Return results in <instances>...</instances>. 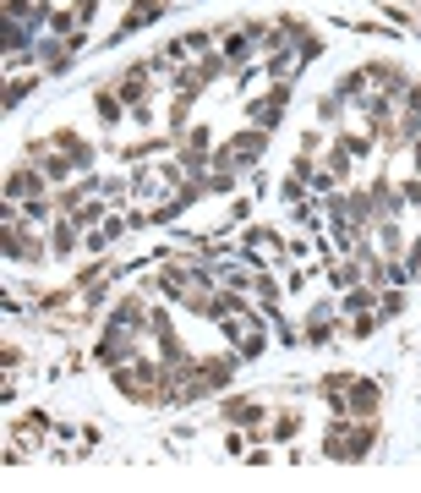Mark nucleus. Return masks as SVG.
Segmentation results:
<instances>
[{
    "label": "nucleus",
    "mask_w": 421,
    "mask_h": 493,
    "mask_svg": "<svg viewBox=\"0 0 421 493\" xmlns=\"http://www.w3.org/2000/svg\"><path fill=\"white\" fill-rule=\"evenodd\" d=\"M295 427H301V417H280V422H274V438H290Z\"/></svg>",
    "instance_id": "nucleus-6"
},
{
    "label": "nucleus",
    "mask_w": 421,
    "mask_h": 493,
    "mask_svg": "<svg viewBox=\"0 0 421 493\" xmlns=\"http://www.w3.org/2000/svg\"><path fill=\"white\" fill-rule=\"evenodd\" d=\"M93 104H99V115H104V121H121V99H115V93H104V88H99V99H93Z\"/></svg>",
    "instance_id": "nucleus-3"
},
{
    "label": "nucleus",
    "mask_w": 421,
    "mask_h": 493,
    "mask_svg": "<svg viewBox=\"0 0 421 493\" xmlns=\"http://www.w3.org/2000/svg\"><path fill=\"white\" fill-rule=\"evenodd\" d=\"M394 313H405V296H400V290H389V296L378 301V318H394Z\"/></svg>",
    "instance_id": "nucleus-4"
},
{
    "label": "nucleus",
    "mask_w": 421,
    "mask_h": 493,
    "mask_svg": "<svg viewBox=\"0 0 421 493\" xmlns=\"http://www.w3.org/2000/svg\"><path fill=\"white\" fill-rule=\"evenodd\" d=\"M33 192H39V176H33V170H11V176H6V198H11V203H17V198H33Z\"/></svg>",
    "instance_id": "nucleus-2"
},
{
    "label": "nucleus",
    "mask_w": 421,
    "mask_h": 493,
    "mask_svg": "<svg viewBox=\"0 0 421 493\" xmlns=\"http://www.w3.org/2000/svg\"><path fill=\"white\" fill-rule=\"evenodd\" d=\"M345 411H355V417H372V411H378V384H372V378H351ZM345 411H340V417H345Z\"/></svg>",
    "instance_id": "nucleus-1"
},
{
    "label": "nucleus",
    "mask_w": 421,
    "mask_h": 493,
    "mask_svg": "<svg viewBox=\"0 0 421 493\" xmlns=\"http://www.w3.org/2000/svg\"><path fill=\"white\" fill-rule=\"evenodd\" d=\"M400 198H405V203H421V181H405V187H400Z\"/></svg>",
    "instance_id": "nucleus-7"
},
{
    "label": "nucleus",
    "mask_w": 421,
    "mask_h": 493,
    "mask_svg": "<svg viewBox=\"0 0 421 493\" xmlns=\"http://www.w3.org/2000/svg\"><path fill=\"white\" fill-rule=\"evenodd\" d=\"M71 241H77V230L61 219V225H55V252H71Z\"/></svg>",
    "instance_id": "nucleus-5"
}]
</instances>
